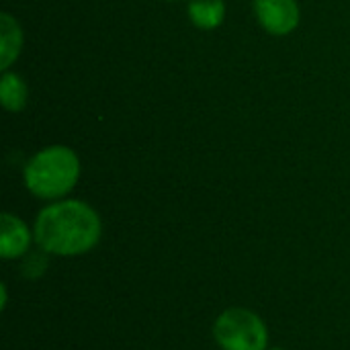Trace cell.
<instances>
[{"mask_svg": "<svg viewBox=\"0 0 350 350\" xmlns=\"http://www.w3.org/2000/svg\"><path fill=\"white\" fill-rule=\"evenodd\" d=\"M35 234L31 228L12 213H2L0 217V256L4 260H21L31 252Z\"/></svg>", "mask_w": 350, "mask_h": 350, "instance_id": "5b68a950", "label": "cell"}, {"mask_svg": "<svg viewBox=\"0 0 350 350\" xmlns=\"http://www.w3.org/2000/svg\"><path fill=\"white\" fill-rule=\"evenodd\" d=\"M37 248L49 256H82L90 252L103 236L100 215L84 201L59 199L45 205L33 226Z\"/></svg>", "mask_w": 350, "mask_h": 350, "instance_id": "6da1fadb", "label": "cell"}, {"mask_svg": "<svg viewBox=\"0 0 350 350\" xmlns=\"http://www.w3.org/2000/svg\"><path fill=\"white\" fill-rule=\"evenodd\" d=\"M29 88L25 80L14 72H4L0 78V103L10 113H21L27 107Z\"/></svg>", "mask_w": 350, "mask_h": 350, "instance_id": "ba28073f", "label": "cell"}, {"mask_svg": "<svg viewBox=\"0 0 350 350\" xmlns=\"http://www.w3.org/2000/svg\"><path fill=\"white\" fill-rule=\"evenodd\" d=\"M23 47V31L16 18L8 12L0 14V70L6 72L18 57Z\"/></svg>", "mask_w": 350, "mask_h": 350, "instance_id": "8992f818", "label": "cell"}, {"mask_svg": "<svg viewBox=\"0 0 350 350\" xmlns=\"http://www.w3.org/2000/svg\"><path fill=\"white\" fill-rule=\"evenodd\" d=\"M80 158L72 148L49 146L37 152L23 170L27 191L43 201H59L74 191L80 180Z\"/></svg>", "mask_w": 350, "mask_h": 350, "instance_id": "7a4b0ae2", "label": "cell"}, {"mask_svg": "<svg viewBox=\"0 0 350 350\" xmlns=\"http://www.w3.org/2000/svg\"><path fill=\"white\" fill-rule=\"evenodd\" d=\"M189 18L199 29H205V31L217 29L226 18V2L224 0H191Z\"/></svg>", "mask_w": 350, "mask_h": 350, "instance_id": "52a82bcc", "label": "cell"}, {"mask_svg": "<svg viewBox=\"0 0 350 350\" xmlns=\"http://www.w3.org/2000/svg\"><path fill=\"white\" fill-rule=\"evenodd\" d=\"M254 14L271 35H289L299 25L297 0H254Z\"/></svg>", "mask_w": 350, "mask_h": 350, "instance_id": "277c9868", "label": "cell"}, {"mask_svg": "<svg viewBox=\"0 0 350 350\" xmlns=\"http://www.w3.org/2000/svg\"><path fill=\"white\" fill-rule=\"evenodd\" d=\"M213 340L221 350H267L269 328L248 308H228L213 322Z\"/></svg>", "mask_w": 350, "mask_h": 350, "instance_id": "3957f363", "label": "cell"}, {"mask_svg": "<svg viewBox=\"0 0 350 350\" xmlns=\"http://www.w3.org/2000/svg\"><path fill=\"white\" fill-rule=\"evenodd\" d=\"M267 350H285V349H267Z\"/></svg>", "mask_w": 350, "mask_h": 350, "instance_id": "8fae6325", "label": "cell"}, {"mask_svg": "<svg viewBox=\"0 0 350 350\" xmlns=\"http://www.w3.org/2000/svg\"><path fill=\"white\" fill-rule=\"evenodd\" d=\"M47 267H49V254L41 248L31 250L21 258V275L29 281L41 279L47 271Z\"/></svg>", "mask_w": 350, "mask_h": 350, "instance_id": "9c48e42d", "label": "cell"}, {"mask_svg": "<svg viewBox=\"0 0 350 350\" xmlns=\"http://www.w3.org/2000/svg\"><path fill=\"white\" fill-rule=\"evenodd\" d=\"M0 293H2V304H0V308L6 310V306H8V291H6V285H4V283L0 285Z\"/></svg>", "mask_w": 350, "mask_h": 350, "instance_id": "30bf717a", "label": "cell"}]
</instances>
